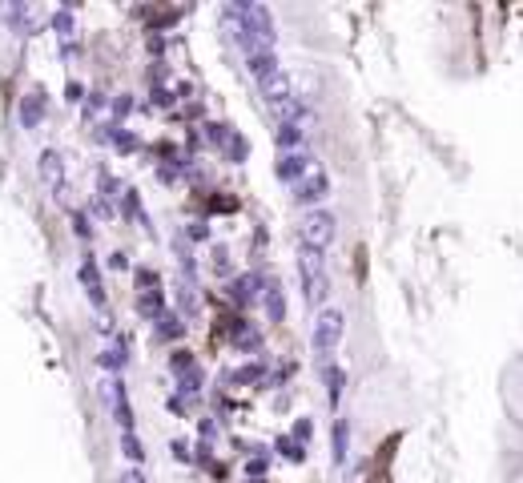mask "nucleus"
Here are the masks:
<instances>
[{"label":"nucleus","instance_id":"1","mask_svg":"<svg viewBox=\"0 0 523 483\" xmlns=\"http://www.w3.org/2000/svg\"><path fill=\"white\" fill-rule=\"evenodd\" d=\"M330 189H334V182H330V174H326V165L322 161H314V157H306L298 182H294V198H298L302 206L318 210V206L330 198Z\"/></svg>","mask_w":523,"mask_h":483},{"label":"nucleus","instance_id":"2","mask_svg":"<svg viewBox=\"0 0 523 483\" xmlns=\"http://www.w3.org/2000/svg\"><path fill=\"white\" fill-rule=\"evenodd\" d=\"M298 238H302V246H306V250L322 254V250L334 246L338 218L330 210H306V218H302V226H298Z\"/></svg>","mask_w":523,"mask_h":483},{"label":"nucleus","instance_id":"3","mask_svg":"<svg viewBox=\"0 0 523 483\" xmlns=\"http://www.w3.org/2000/svg\"><path fill=\"white\" fill-rule=\"evenodd\" d=\"M342 331H347V318H342V310H318V318H314V350L318 355H334V347L342 343Z\"/></svg>","mask_w":523,"mask_h":483},{"label":"nucleus","instance_id":"4","mask_svg":"<svg viewBox=\"0 0 523 483\" xmlns=\"http://www.w3.org/2000/svg\"><path fill=\"white\" fill-rule=\"evenodd\" d=\"M298 278H302V290L310 302H322L326 298V266H322V254L306 250L298 258Z\"/></svg>","mask_w":523,"mask_h":483},{"label":"nucleus","instance_id":"5","mask_svg":"<svg viewBox=\"0 0 523 483\" xmlns=\"http://www.w3.org/2000/svg\"><path fill=\"white\" fill-rule=\"evenodd\" d=\"M262 97H266V105L270 109H278V105H286V101H294V81H290L286 69H278V73H270L266 81H258Z\"/></svg>","mask_w":523,"mask_h":483},{"label":"nucleus","instance_id":"6","mask_svg":"<svg viewBox=\"0 0 523 483\" xmlns=\"http://www.w3.org/2000/svg\"><path fill=\"white\" fill-rule=\"evenodd\" d=\"M282 65H278L274 49H258V52H249V73L258 77V81H266L270 73H278Z\"/></svg>","mask_w":523,"mask_h":483},{"label":"nucleus","instance_id":"7","mask_svg":"<svg viewBox=\"0 0 523 483\" xmlns=\"http://www.w3.org/2000/svg\"><path fill=\"white\" fill-rule=\"evenodd\" d=\"M342 391H347V374H342V367H326V403L338 411V403H342Z\"/></svg>","mask_w":523,"mask_h":483},{"label":"nucleus","instance_id":"8","mask_svg":"<svg viewBox=\"0 0 523 483\" xmlns=\"http://www.w3.org/2000/svg\"><path fill=\"white\" fill-rule=\"evenodd\" d=\"M262 306H266L270 322H282V318H286V298H282V290H278V286H266V298H262Z\"/></svg>","mask_w":523,"mask_h":483},{"label":"nucleus","instance_id":"9","mask_svg":"<svg viewBox=\"0 0 523 483\" xmlns=\"http://www.w3.org/2000/svg\"><path fill=\"white\" fill-rule=\"evenodd\" d=\"M302 165H306V157H298V153H282V157H278V177H286V182H298Z\"/></svg>","mask_w":523,"mask_h":483},{"label":"nucleus","instance_id":"10","mask_svg":"<svg viewBox=\"0 0 523 483\" xmlns=\"http://www.w3.org/2000/svg\"><path fill=\"white\" fill-rule=\"evenodd\" d=\"M347 435H350L347 419H334V435H330V443H334V459H338V463L347 459Z\"/></svg>","mask_w":523,"mask_h":483},{"label":"nucleus","instance_id":"11","mask_svg":"<svg viewBox=\"0 0 523 483\" xmlns=\"http://www.w3.org/2000/svg\"><path fill=\"white\" fill-rule=\"evenodd\" d=\"M278 145H282V153H290L294 145H302V129L298 125H278Z\"/></svg>","mask_w":523,"mask_h":483},{"label":"nucleus","instance_id":"12","mask_svg":"<svg viewBox=\"0 0 523 483\" xmlns=\"http://www.w3.org/2000/svg\"><path fill=\"white\" fill-rule=\"evenodd\" d=\"M81 278H85V286H89V298H93V302H101V278H97V266H93V262H85V266H81Z\"/></svg>","mask_w":523,"mask_h":483},{"label":"nucleus","instance_id":"13","mask_svg":"<svg viewBox=\"0 0 523 483\" xmlns=\"http://www.w3.org/2000/svg\"><path fill=\"white\" fill-rule=\"evenodd\" d=\"M121 447H125V455H129V459H141V455H145V451H141V439L133 431H121Z\"/></svg>","mask_w":523,"mask_h":483},{"label":"nucleus","instance_id":"14","mask_svg":"<svg viewBox=\"0 0 523 483\" xmlns=\"http://www.w3.org/2000/svg\"><path fill=\"white\" fill-rule=\"evenodd\" d=\"M230 149H234V157H246V153H249L246 137H230Z\"/></svg>","mask_w":523,"mask_h":483},{"label":"nucleus","instance_id":"15","mask_svg":"<svg viewBox=\"0 0 523 483\" xmlns=\"http://www.w3.org/2000/svg\"><path fill=\"white\" fill-rule=\"evenodd\" d=\"M121 483H141V479H137V475H125V479H121Z\"/></svg>","mask_w":523,"mask_h":483}]
</instances>
